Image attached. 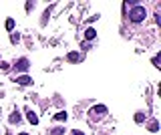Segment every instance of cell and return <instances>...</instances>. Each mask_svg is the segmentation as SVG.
Returning a JSON list of instances; mask_svg holds the SVG:
<instances>
[{"label":"cell","instance_id":"cell-5","mask_svg":"<svg viewBox=\"0 0 161 135\" xmlns=\"http://www.w3.org/2000/svg\"><path fill=\"white\" fill-rule=\"evenodd\" d=\"M26 119H28V123H30V125H39V115H36V113L26 111Z\"/></svg>","mask_w":161,"mask_h":135},{"label":"cell","instance_id":"cell-6","mask_svg":"<svg viewBox=\"0 0 161 135\" xmlns=\"http://www.w3.org/2000/svg\"><path fill=\"white\" fill-rule=\"evenodd\" d=\"M8 121H10L12 125H18V123H20V113H18V111L10 113V117H8Z\"/></svg>","mask_w":161,"mask_h":135},{"label":"cell","instance_id":"cell-1","mask_svg":"<svg viewBox=\"0 0 161 135\" xmlns=\"http://www.w3.org/2000/svg\"><path fill=\"white\" fill-rule=\"evenodd\" d=\"M145 16H147V10H145L143 6H135L133 10L129 12V20H131V22H135V24L143 22V20H145Z\"/></svg>","mask_w":161,"mask_h":135},{"label":"cell","instance_id":"cell-16","mask_svg":"<svg viewBox=\"0 0 161 135\" xmlns=\"http://www.w3.org/2000/svg\"><path fill=\"white\" fill-rule=\"evenodd\" d=\"M73 135H85V133H80V131H73Z\"/></svg>","mask_w":161,"mask_h":135},{"label":"cell","instance_id":"cell-10","mask_svg":"<svg viewBox=\"0 0 161 135\" xmlns=\"http://www.w3.org/2000/svg\"><path fill=\"white\" fill-rule=\"evenodd\" d=\"M67 117H69V115H67L65 111H61V113H57V115H54V121H67Z\"/></svg>","mask_w":161,"mask_h":135},{"label":"cell","instance_id":"cell-17","mask_svg":"<svg viewBox=\"0 0 161 135\" xmlns=\"http://www.w3.org/2000/svg\"><path fill=\"white\" fill-rule=\"evenodd\" d=\"M20 135H26V133H20Z\"/></svg>","mask_w":161,"mask_h":135},{"label":"cell","instance_id":"cell-8","mask_svg":"<svg viewBox=\"0 0 161 135\" xmlns=\"http://www.w3.org/2000/svg\"><path fill=\"white\" fill-rule=\"evenodd\" d=\"M67 61H71V63H79V61H80V54H79V53H69V54H67Z\"/></svg>","mask_w":161,"mask_h":135},{"label":"cell","instance_id":"cell-13","mask_svg":"<svg viewBox=\"0 0 161 135\" xmlns=\"http://www.w3.org/2000/svg\"><path fill=\"white\" fill-rule=\"evenodd\" d=\"M135 121H137V123H143V121H145V115H143V113H137V115H135Z\"/></svg>","mask_w":161,"mask_h":135},{"label":"cell","instance_id":"cell-4","mask_svg":"<svg viewBox=\"0 0 161 135\" xmlns=\"http://www.w3.org/2000/svg\"><path fill=\"white\" fill-rule=\"evenodd\" d=\"M28 67H30V61H26V58H20V61L14 65V71H26Z\"/></svg>","mask_w":161,"mask_h":135},{"label":"cell","instance_id":"cell-15","mask_svg":"<svg viewBox=\"0 0 161 135\" xmlns=\"http://www.w3.org/2000/svg\"><path fill=\"white\" fill-rule=\"evenodd\" d=\"M153 65H155V67H157V69H159V54H157V57L153 58Z\"/></svg>","mask_w":161,"mask_h":135},{"label":"cell","instance_id":"cell-14","mask_svg":"<svg viewBox=\"0 0 161 135\" xmlns=\"http://www.w3.org/2000/svg\"><path fill=\"white\" fill-rule=\"evenodd\" d=\"M10 40H12V43H18V40H20V35H18V32H16V35H10Z\"/></svg>","mask_w":161,"mask_h":135},{"label":"cell","instance_id":"cell-12","mask_svg":"<svg viewBox=\"0 0 161 135\" xmlns=\"http://www.w3.org/2000/svg\"><path fill=\"white\" fill-rule=\"evenodd\" d=\"M53 135H65V127H57V129H53Z\"/></svg>","mask_w":161,"mask_h":135},{"label":"cell","instance_id":"cell-7","mask_svg":"<svg viewBox=\"0 0 161 135\" xmlns=\"http://www.w3.org/2000/svg\"><path fill=\"white\" fill-rule=\"evenodd\" d=\"M95 36H97V30H95V28H87V30H85V39H87V40H93Z\"/></svg>","mask_w":161,"mask_h":135},{"label":"cell","instance_id":"cell-3","mask_svg":"<svg viewBox=\"0 0 161 135\" xmlns=\"http://www.w3.org/2000/svg\"><path fill=\"white\" fill-rule=\"evenodd\" d=\"M18 85H22V87H26V85H32V77H26V75H22V77H12Z\"/></svg>","mask_w":161,"mask_h":135},{"label":"cell","instance_id":"cell-2","mask_svg":"<svg viewBox=\"0 0 161 135\" xmlns=\"http://www.w3.org/2000/svg\"><path fill=\"white\" fill-rule=\"evenodd\" d=\"M105 113H107V107H105V105H95V107L91 109L93 117H101V115H105Z\"/></svg>","mask_w":161,"mask_h":135},{"label":"cell","instance_id":"cell-9","mask_svg":"<svg viewBox=\"0 0 161 135\" xmlns=\"http://www.w3.org/2000/svg\"><path fill=\"white\" fill-rule=\"evenodd\" d=\"M147 129H149V131H153V133H157V131H159V123H157V121H151V123L147 125Z\"/></svg>","mask_w":161,"mask_h":135},{"label":"cell","instance_id":"cell-11","mask_svg":"<svg viewBox=\"0 0 161 135\" xmlns=\"http://www.w3.org/2000/svg\"><path fill=\"white\" fill-rule=\"evenodd\" d=\"M6 30H8V32L14 30V20H12V18H8V20H6Z\"/></svg>","mask_w":161,"mask_h":135}]
</instances>
